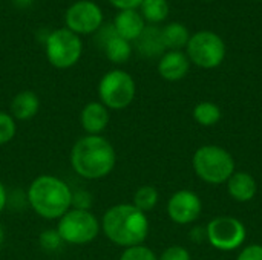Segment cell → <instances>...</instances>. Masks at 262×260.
Masks as SVG:
<instances>
[{"label":"cell","mask_w":262,"mask_h":260,"mask_svg":"<svg viewBox=\"0 0 262 260\" xmlns=\"http://www.w3.org/2000/svg\"><path fill=\"white\" fill-rule=\"evenodd\" d=\"M117 162L114 146L100 135L80 138L71 150V166L84 179H101L112 173Z\"/></svg>","instance_id":"1"},{"label":"cell","mask_w":262,"mask_h":260,"mask_svg":"<svg viewBox=\"0 0 262 260\" xmlns=\"http://www.w3.org/2000/svg\"><path fill=\"white\" fill-rule=\"evenodd\" d=\"M104 236L118 247L143 245L149 234V221L146 213L132 204H118L111 207L101 219Z\"/></svg>","instance_id":"2"},{"label":"cell","mask_w":262,"mask_h":260,"mask_svg":"<svg viewBox=\"0 0 262 260\" xmlns=\"http://www.w3.org/2000/svg\"><path fill=\"white\" fill-rule=\"evenodd\" d=\"M74 193L69 185L57 176L40 175L28 188V202L31 208L43 219L58 221L72 208Z\"/></svg>","instance_id":"3"},{"label":"cell","mask_w":262,"mask_h":260,"mask_svg":"<svg viewBox=\"0 0 262 260\" xmlns=\"http://www.w3.org/2000/svg\"><path fill=\"white\" fill-rule=\"evenodd\" d=\"M193 170L207 184H224L235 173V161L226 149L204 146L193 155Z\"/></svg>","instance_id":"4"},{"label":"cell","mask_w":262,"mask_h":260,"mask_svg":"<svg viewBox=\"0 0 262 260\" xmlns=\"http://www.w3.org/2000/svg\"><path fill=\"white\" fill-rule=\"evenodd\" d=\"M55 230L64 244L86 245L98 236L101 224L89 210L71 208L58 219Z\"/></svg>","instance_id":"5"},{"label":"cell","mask_w":262,"mask_h":260,"mask_svg":"<svg viewBox=\"0 0 262 260\" xmlns=\"http://www.w3.org/2000/svg\"><path fill=\"white\" fill-rule=\"evenodd\" d=\"M187 58L203 69H215L226 58V43L213 31H198L186 46Z\"/></svg>","instance_id":"6"},{"label":"cell","mask_w":262,"mask_h":260,"mask_svg":"<svg viewBox=\"0 0 262 260\" xmlns=\"http://www.w3.org/2000/svg\"><path fill=\"white\" fill-rule=\"evenodd\" d=\"M135 81L132 75L124 70L114 69L103 75L98 84L100 103H103L107 109L121 110L126 109L135 98Z\"/></svg>","instance_id":"7"},{"label":"cell","mask_w":262,"mask_h":260,"mask_svg":"<svg viewBox=\"0 0 262 260\" xmlns=\"http://www.w3.org/2000/svg\"><path fill=\"white\" fill-rule=\"evenodd\" d=\"M81 40L68 28L55 29L46 40V57L54 67L68 69L74 66L81 57Z\"/></svg>","instance_id":"8"},{"label":"cell","mask_w":262,"mask_h":260,"mask_svg":"<svg viewBox=\"0 0 262 260\" xmlns=\"http://www.w3.org/2000/svg\"><path fill=\"white\" fill-rule=\"evenodd\" d=\"M246 234L244 224L230 216L216 218L207 225V239L210 245L221 251H233L241 247L246 241Z\"/></svg>","instance_id":"9"},{"label":"cell","mask_w":262,"mask_h":260,"mask_svg":"<svg viewBox=\"0 0 262 260\" xmlns=\"http://www.w3.org/2000/svg\"><path fill=\"white\" fill-rule=\"evenodd\" d=\"M103 21V12L98 5L89 0H80L69 6L66 11V25L68 29L78 34H92L95 32Z\"/></svg>","instance_id":"10"},{"label":"cell","mask_w":262,"mask_h":260,"mask_svg":"<svg viewBox=\"0 0 262 260\" xmlns=\"http://www.w3.org/2000/svg\"><path fill=\"white\" fill-rule=\"evenodd\" d=\"M201 210L203 204L200 196L190 190H180L173 193L167 202V215L178 225H187L196 221Z\"/></svg>","instance_id":"11"},{"label":"cell","mask_w":262,"mask_h":260,"mask_svg":"<svg viewBox=\"0 0 262 260\" xmlns=\"http://www.w3.org/2000/svg\"><path fill=\"white\" fill-rule=\"evenodd\" d=\"M109 109L98 101L88 103L80 113V124L88 135H100L109 124Z\"/></svg>","instance_id":"12"},{"label":"cell","mask_w":262,"mask_h":260,"mask_svg":"<svg viewBox=\"0 0 262 260\" xmlns=\"http://www.w3.org/2000/svg\"><path fill=\"white\" fill-rule=\"evenodd\" d=\"M189 69H190V60L181 51L164 52L158 63V72L167 81L183 80L187 75Z\"/></svg>","instance_id":"13"},{"label":"cell","mask_w":262,"mask_h":260,"mask_svg":"<svg viewBox=\"0 0 262 260\" xmlns=\"http://www.w3.org/2000/svg\"><path fill=\"white\" fill-rule=\"evenodd\" d=\"M146 28V20L137 9L120 11L114 21V29L118 37L132 41L137 40Z\"/></svg>","instance_id":"14"},{"label":"cell","mask_w":262,"mask_h":260,"mask_svg":"<svg viewBox=\"0 0 262 260\" xmlns=\"http://www.w3.org/2000/svg\"><path fill=\"white\" fill-rule=\"evenodd\" d=\"M227 188L230 196L238 202H249L256 195V181L247 172H235L229 181Z\"/></svg>","instance_id":"15"},{"label":"cell","mask_w":262,"mask_h":260,"mask_svg":"<svg viewBox=\"0 0 262 260\" xmlns=\"http://www.w3.org/2000/svg\"><path fill=\"white\" fill-rule=\"evenodd\" d=\"M40 109V100L32 90L18 92L11 101V115L14 120L28 121L37 115Z\"/></svg>","instance_id":"16"},{"label":"cell","mask_w":262,"mask_h":260,"mask_svg":"<svg viewBox=\"0 0 262 260\" xmlns=\"http://www.w3.org/2000/svg\"><path fill=\"white\" fill-rule=\"evenodd\" d=\"M135 41H137V49L140 51V54L149 58L163 55L166 51L163 37H161V29L157 26H146L141 35Z\"/></svg>","instance_id":"17"},{"label":"cell","mask_w":262,"mask_h":260,"mask_svg":"<svg viewBox=\"0 0 262 260\" xmlns=\"http://www.w3.org/2000/svg\"><path fill=\"white\" fill-rule=\"evenodd\" d=\"M161 37H163V43L166 49L170 51H181L183 48L187 46L189 40H190V34L189 29L181 25V23H169L161 29Z\"/></svg>","instance_id":"18"},{"label":"cell","mask_w":262,"mask_h":260,"mask_svg":"<svg viewBox=\"0 0 262 260\" xmlns=\"http://www.w3.org/2000/svg\"><path fill=\"white\" fill-rule=\"evenodd\" d=\"M106 57L112 61V63H126L130 58L132 54V46L130 41L121 38L117 35V32H114L104 43H103Z\"/></svg>","instance_id":"19"},{"label":"cell","mask_w":262,"mask_h":260,"mask_svg":"<svg viewBox=\"0 0 262 260\" xmlns=\"http://www.w3.org/2000/svg\"><path fill=\"white\" fill-rule=\"evenodd\" d=\"M193 118L198 124L204 127H210V126H215L221 120V109L218 104L212 101H203L195 106Z\"/></svg>","instance_id":"20"},{"label":"cell","mask_w":262,"mask_h":260,"mask_svg":"<svg viewBox=\"0 0 262 260\" xmlns=\"http://www.w3.org/2000/svg\"><path fill=\"white\" fill-rule=\"evenodd\" d=\"M141 15L149 23H160L169 15V3L167 0H143L141 3Z\"/></svg>","instance_id":"21"},{"label":"cell","mask_w":262,"mask_h":260,"mask_svg":"<svg viewBox=\"0 0 262 260\" xmlns=\"http://www.w3.org/2000/svg\"><path fill=\"white\" fill-rule=\"evenodd\" d=\"M158 204V192L152 185H141L134 195V204L140 211H152Z\"/></svg>","instance_id":"22"},{"label":"cell","mask_w":262,"mask_h":260,"mask_svg":"<svg viewBox=\"0 0 262 260\" xmlns=\"http://www.w3.org/2000/svg\"><path fill=\"white\" fill-rule=\"evenodd\" d=\"M15 132H17V124L12 115L0 110V146L12 141V138L15 136Z\"/></svg>","instance_id":"23"},{"label":"cell","mask_w":262,"mask_h":260,"mask_svg":"<svg viewBox=\"0 0 262 260\" xmlns=\"http://www.w3.org/2000/svg\"><path fill=\"white\" fill-rule=\"evenodd\" d=\"M120 260H158V257L150 248L144 245H137L126 248L120 256Z\"/></svg>","instance_id":"24"},{"label":"cell","mask_w":262,"mask_h":260,"mask_svg":"<svg viewBox=\"0 0 262 260\" xmlns=\"http://www.w3.org/2000/svg\"><path fill=\"white\" fill-rule=\"evenodd\" d=\"M38 242H40V247L45 250V251H55L61 247L63 241L60 238V234L57 233V230H45L40 238H38Z\"/></svg>","instance_id":"25"},{"label":"cell","mask_w":262,"mask_h":260,"mask_svg":"<svg viewBox=\"0 0 262 260\" xmlns=\"http://www.w3.org/2000/svg\"><path fill=\"white\" fill-rule=\"evenodd\" d=\"M158 260H190V253L183 247L173 245L164 250Z\"/></svg>","instance_id":"26"},{"label":"cell","mask_w":262,"mask_h":260,"mask_svg":"<svg viewBox=\"0 0 262 260\" xmlns=\"http://www.w3.org/2000/svg\"><path fill=\"white\" fill-rule=\"evenodd\" d=\"M236 260H262V245H250V247H246Z\"/></svg>","instance_id":"27"},{"label":"cell","mask_w":262,"mask_h":260,"mask_svg":"<svg viewBox=\"0 0 262 260\" xmlns=\"http://www.w3.org/2000/svg\"><path fill=\"white\" fill-rule=\"evenodd\" d=\"M115 8H118L120 11H126V9H137L141 6L143 0H109Z\"/></svg>","instance_id":"28"},{"label":"cell","mask_w":262,"mask_h":260,"mask_svg":"<svg viewBox=\"0 0 262 260\" xmlns=\"http://www.w3.org/2000/svg\"><path fill=\"white\" fill-rule=\"evenodd\" d=\"M6 201H8L6 188H5V185L0 182V213L5 210V207H6Z\"/></svg>","instance_id":"29"},{"label":"cell","mask_w":262,"mask_h":260,"mask_svg":"<svg viewBox=\"0 0 262 260\" xmlns=\"http://www.w3.org/2000/svg\"><path fill=\"white\" fill-rule=\"evenodd\" d=\"M3 241H5V233H3V228H2V225H0V248H2V245H3Z\"/></svg>","instance_id":"30"},{"label":"cell","mask_w":262,"mask_h":260,"mask_svg":"<svg viewBox=\"0 0 262 260\" xmlns=\"http://www.w3.org/2000/svg\"><path fill=\"white\" fill-rule=\"evenodd\" d=\"M206 2H212V0H206Z\"/></svg>","instance_id":"31"}]
</instances>
